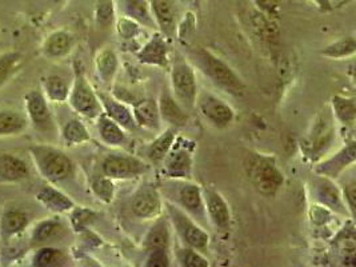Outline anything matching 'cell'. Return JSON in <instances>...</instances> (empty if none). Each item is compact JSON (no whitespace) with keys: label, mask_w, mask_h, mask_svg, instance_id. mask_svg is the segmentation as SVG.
Segmentation results:
<instances>
[{"label":"cell","mask_w":356,"mask_h":267,"mask_svg":"<svg viewBox=\"0 0 356 267\" xmlns=\"http://www.w3.org/2000/svg\"><path fill=\"white\" fill-rule=\"evenodd\" d=\"M68 102L72 110L81 117L97 119L100 114H103V107L97 92L79 68L75 71V79L70 90Z\"/></svg>","instance_id":"cell-7"},{"label":"cell","mask_w":356,"mask_h":267,"mask_svg":"<svg viewBox=\"0 0 356 267\" xmlns=\"http://www.w3.org/2000/svg\"><path fill=\"white\" fill-rule=\"evenodd\" d=\"M119 8L123 17H130L142 27L156 29L148 0H119Z\"/></svg>","instance_id":"cell-24"},{"label":"cell","mask_w":356,"mask_h":267,"mask_svg":"<svg viewBox=\"0 0 356 267\" xmlns=\"http://www.w3.org/2000/svg\"><path fill=\"white\" fill-rule=\"evenodd\" d=\"M116 31L120 38L126 40H134L143 33V27L130 17H122L116 20Z\"/></svg>","instance_id":"cell-43"},{"label":"cell","mask_w":356,"mask_h":267,"mask_svg":"<svg viewBox=\"0 0 356 267\" xmlns=\"http://www.w3.org/2000/svg\"><path fill=\"white\" fill-rule=\"evenodd\" d=\"M195 33H196V17L194 13L187 11L183 19L178 22L175 38L180 42V44L188 47L194 42Z\"/></svg>","instance_id":"cell-38"},{"label":"cell","mask_w":356,"mask_h":267,"mask_svg":"<svg viewBox=\"0 0 356 267\" xmlns=\"http://www.w3.org/2000/svg\"><path fill=\"white\" fill-rule=\"evenodd\" d=\"M341 190V197L343 200L350 211V216L353 219L355 218V200H356V184L354 179L346 182V184L340 188Z\"/></svg>","instance_id":"cell-48"},{"label":"cell","mask_w":356,"mask_h":267,"mask_svg":"<svg viewBox=\"0 0 356 267\" xmlns=\"http://www.w3.org/2000/svg\"><path fill=\"white\" fill-rule=\"evenodd\" d=\"M97 131L102 142L110 147H120L127 140L126 130L104 113L97 117Z\"/></svg>","instance_id":"cell-27"},{"label":"cell","mask_w":356,"mask_h":267,"mask_svg":"<svg viewBox=\"0 0 356 267\" xmlns=\"http://www.w3.org/2000/svg\"><path fill=\"white\" fill-rule=\"evenodd\" d=\"M356 143L355 140H348L343 147L328 158H323L315 166V174L323 175L331 179H338L340 175L348 168L355 165Z\"/></svg>","instance_id":"cell-13"},{"label":"cell","mask_w":356,"mask_h":267,"mask_svg":"<svg viewBox=\"0 0 356 267\" xmlns=\"http://www.w3.org/2000/svg\"><path fill=\"white\" fill-rule=\"evenodd\" d=\"M27 127V120L17 111H0V136H10L23 133Z\"/></svg>","instance_id":"cell-36"},{"label":"cell","mask_w":356,"mask_h":267,"mask_svg":"<svg viewBox=\"0 0 356 267\" xmlns=\"http://www.w3.org/2000/svg\"><path fill=\"white\" fill-rule=\"evenodd\" d=\"M43 88H44L46 98L54 103L67 102L68 95H70V90H71L70 84L67 83L65 78L60 75H56V74H52L47 78H44Z\"/></svg>","instance_id":"cell-32"},{"label":"cell","mask_w":356,"mask_h":267,"mask_svg":"<svg viewBox=\"0 0 356 267\" xmlns=\"http://www.w3.org/2000/svg\"><path fill=\"white\" fill-rule=\"evenodd\" d=\"M170 265H171V258H170V252H168V250L156 249V250L147 251L145 266L168 267Z\"/></svg>","instance_id":"cell-47"},{"label":"cell","mask_w":356,"mask_h":267,"mask_svg":"<svg viewBox=\"0 0 356 267\" xmlns=\"http://www.w3.org/2000/svg\"><path fill=\"white\" fill-rule=\"evenodd\" d=\"M175 258L179 265L183 267H209V259L204 258L200 251L195 250L193 248L183 246L179 248L175 254Z\"/></svg>","instance_id":"cell-41"},{"label":"cell","mask_w":356,"mask_h":267,"mask_svg":"<svg viewBox=\"0 0 356 267\" xmlns=\"http://www.w3.org/2000/svg\"><path fill=\"white\" fill-rule=\"evenodd\" d=\"M65 261L67 258L63 251L52 249V248H44L35 254L33 265L38 267L63 266Z\"/></svg>","instance_id":"cell-39"},{"label":"cell","mask_w":356,"mask_h":267,"mask_svg":"<svg viewBox=\"0 0 356 267\" xmlns=\"http://www.w3.org/2000/svg\"><path fill=\"white\" fill-rule=\"evenodd\" d=\"M65 235V225L60 220H43L33 230V239L38 243L54 242Z\"/></svg>","instance_id":"cell-33"},{"label":"cell","mask_w":356,"mask_h":267,"mask_svg":"<svg viewBox=\"0 0 356 267\" xmlns=\"http://www.w3.org/2000/svg\"><path fill=\"white\" fill-rule=\"evenodd\" d=\"M95 20L97 26L103 30H107L113 26L116 22V10H115L113 0L97 1V8H95Z\"/></svg>","instance_id":"cell-42"},{"label":"cell","mask_w":356,"mask_h":267,"mask_svg":"<svg viewBox=\"0 0 356 267\" xmlns=\"http://www.w3.org/2000/svg\"><path fill=\"white\" fill-rule=\"evenodd\" d=\"M149 4H151L152 17L159 33H162L168 42L174 40L177 35V26H178L175 1L174 0H152Z\"/></svg>","instance_id":"cell-18"},{"label":"cell","mask_w":356,"mask_h":267,"mask_svg":"<svg viewBox=\"0 0 356 267\" xmlns=\"http://www.w3.org/2000/svg\"><path fill=\"white\" fill-rule=\"evenodd\" d=\"M158 106L163 122H165L168 126L180 129L188 123V111L174 98L171 91L163 90L158 99Z\"/></svg>","instance_id":"cell-20"},{"label":"cell","mask_w":356,"mask_h":267,"mask_svg":"<svg viewBox=\"0 0 356 267\" xmlns=\"http://www.w3.org/2000/svg\"><path fill=\"white\" fill-rule=\"evenodd\" d=\"M252 3L255 10L261 14L267 17H275V19H279L280 17L283 0H252Z\"/></svg>","instance_id":"cell-46"},{"label":"cell","mask_w":356,"mask_h":267,"mask_svg":"<svg viewBox=\"0 0 356 267\" xmlns=\"http://www.w3.org/2000/svg\"><path fill=\"white\" fill-rule=\"evenodd\" d=\"M95 219H97V214L90 209L74 207L71 210V223L76 232L86 230Z\"/></svg>","instance_id":"cell-44"},{"label":"cell","mask_w":356,"mask_h":267,"mask_svg":"<svg viewBox=\"0 0 356 267\" xmlns=\"http://www.w3.org/2000/svg\"><path fill=\"white\" fill-rule=\"evenodd\" d=\"M335 119L331 113H321L312 122L309 130L300 142L303 155L309 162L318 163L335 142Z\"/></svg>","instance_id":"cell-3"},{"label":"cell","mask_w":356,"mask_h":267,"mask_svg":"<svg viewBox=\"0 0 356 267\" xmlns=\"http://www.w3.org/2000/svg\"><path fill=\"white\" fill-rule=\"evenodd\" d=\"M177 131L178 129L168 126L165 130H163L159 135L147 145L145 149L146 159L152 165H161L165 155L172 149L175 140H177Z\"/></svg>","instance_id":"cell-23"},{"label":"cell","mask_w":356,"mask_h":267,"mask_svg":"<svg viewBox=\"0 0 356 267\" xmlns=\"http://www.w3.org/2000/svg\"><path fill=\"white\" fill-rule=\"evenodd\" d=\"M75 46V39L71 33L59 30L49 35L43 44V52L51 59H62L67 56Z\"/></svg>","instance_id":"cell-28"},{"label":"cell","mask_w":356,"mask_h":267,"mask_svg":"<svg viewBox=\"0 0 356 267\" xmlns=\"http://www.w3.org/2000/svg\"><path fill=\"white\" fill-rule=\"evenodd\" d=\"M167 218L184 246L203 252L210 245V235L194 218L183 211L175 203L164 200Z\"/></svg>","instance_id":"cell-5"},{"label":"cell","mask_w":356,"mask_h":267,"mask_svg":"<svg viewBox=\"0 0 356 267\" xmlns=\"http://www.w3.org/2000/svg\"><path fill=\"white\" fill-rule=\"evenodd\" d=\"M29 166L13 154L0 155V184H14L29 178Z\"/></svg>","instance_id":"cell-25"},{"label":"cell","mask_w":356,"mask_h":267,"mask_svg":"<svg viewBox=\"0 0 356 267\" xmlns=\"http://www.w3.org/2000/svg\"><path fill=\"white\" fill-rule=\"evenodd\" d=\"M149 166L138 156L111 154L102 162V174L113 181H131L145 175Z\"/></svg>","instance_id":"cell-9"},{"label":"cell","mask_w":356,"mask_h":267,"mask_svg":"<svg viewBox=\"0 0 356 267\" xmlns=\"http://www.w3.org/2000/svg\"><path fill=\"white\" fill-rule=\"evenodd\" d=\"M195 107L215 129H227L235 120V110L222 98L209 91L197 92Z\"/></svg>","instance_id":"cell-10"},{"label":"cell","mask_w":356,"mask_h":267,"mask_svg":"<svg viewBox=\"0 0 356 267\" xmlns=\"http://www.w3.org/2000/svg\"><path fill=\"white\" fill-rule=\"evenodd\" d=\"M26 110L33 126L44 133L54 130V118L49 110L47 98L40 91H30L24 97Z\"/></svg>","instance_id":"cell-17"},{"label":"cell","mask_w":356,"mask_h":267,"mask_svg":"<svg viewBox=\"0 0 356 267\" xmlns=\"http://www.w3.org/2000/svg\"><path fill=\"white\" fill-rule=\"evenodd\" d=\"M322 13H331L334 10V4L331 0H311Z\"/></svg>","instance_id":"cell-49"},{"label":"cell","mask_w":356,"mask_h":267,"mask_svg":"<svg viewBox=\"0 0 356 267\" xmlns=\"http://www.w3.org/2000/svg\"><path fill=\"white\" fill-rule=\"evenodd\" d=\"M119 58L116 52L104 47L99 51L95 56V70H97V78L104 86H111L115 81V76L119 71Z\"/></svg>","instance_id":"cell-26"},{"label":"cell","mask_w":356,"mask_h":267,"mask_svg":"<svg viewBox=\"0 0 356 267\" xmlns=\"http://www.w3.org/2000/svg\"><path fill=\"white\" fill-rule=\"evenodd\" d=\"M164 194L167 200L175 203L197 223L207 222L203 188L200 184H195L194 181L171 179L165 184Z\"/></svg>","instance_id":"cell-4"},{"label":"cell","mask_w":356,"mask_h":267,"mask_svg":"<svg viewBox=\"0 0 356 267\" xmlns=\"http://www.w3.org/2000/svg\"><path fill=\"white\" fill-rule=\"evenodd\" d=\"M356 52V40L354 36H346L340 38L338 40L330 43L321 51V55L332 59V60H341L347 58H353Z\"/></svg>","instance_id":"cell-31"},{"label":"cell","mask_w":356,"mask_h":267,"mask_svg":"<svg viewBox=\"0 0 356 267\" xmlns=\"http://www.w3.org/2000/svg\"><path fill=\"white\" fill-rule=\"evenodd\" d=\"M195 62L216 88L234 97L243 95L245 84L242 78L232 70V67L228 66L223 59L209 49L200 47L196 51Z\"/></svg>","instance_id":"cell-1"},{"label":"cell","mask_w":356,"mask_h":267,"mask_svg":"<svg viewBox=\"0 0 356 267\" xmlns=\"http://www.w3.org/2000/svg\"><path fill=\"white\" fill-rule=\"evenodd\" d=\"M170 83L174 98L187 111L194 110L199 92L194 67L187 62L175 63L170 71Z\"/></svg>","instance_id":"cell-8"},{"label":"cell","mask_w":356,"mask_h":267,"mask_svg":"<svg viewBox=\"0 0 356 267\" xmlns=\"http://www.w3.org/2000/svg\"><path fill=\"white\" fill-rule=\"evenodd\" d=\"M62 136H63V140L67 146H79V145L90 142V139H91L87 127L79 119L68 120L63 127Z\"/></svg>","instance_id":"cell-35"},{"label":"cell","mask_w":356,"mask_h":267,"mask_svg":"<svg viewBox=\"0 0 356 267\" xmlns=\"http://www.w3.org/2000/svg\"><path fill=\"white\" fill-rule=\"evenodd\" d=\"M248 178L261 195L273 198L284 184V174L271 155L254 154L245 165Z\"/></svg>","instance_id":"cell-2"},{"label":"cell","mask_w":356,"mask_h":267,"mask_svg":"<svg viewBox=\"0 0 356 267\" xmlns=\"http://www.w3.org/2000/svg\"><path fill=\"white\" fill-rule=\"evenodd\" d=\"M279 19L267 17L255 10L251 17V26L264 39H276L279 36Z\"/></svg>","instance_id":"cell-37"},{"label":"cell","mask_w":356,"mask_h":267,"mask_svg":"<svg viewBox=\"0 0 356 267\" xmlns=\"http://www.w3.org/2000/svg\"><path fill=\"white\" fill-rule=\"evenodd\" d=\"M183 1H191V0H183Z\"/></svg>","instance_id":"cell-51"},{"label":"cell","mask_w":356,"mask_h":267,"mask_svg":"<svg viewBox=\"0 0 356 267\" xmlns=\"http://www.w3.org/2000/svg\"><path fill=\"white\" fill-rule=\"evenodd\" d=\"M312 195L318 204L328 209L331 213L353 219L341 197V190L334 179L316 174V178L312 181Z\"/></svg>","instance_id":"cell-11"},{"label":"cell","mask_w":356,"mask_h":267,"mask_svg":"<svg viewBox=\"0 0 356 267\" xmlns=\"http://www.w3.org/2000/svg\"><path fill=\"white\" fill-rule=\"evenodd\" d=\"M164 209L162 194L152 186L140 187L131 202L132 214L142 220H154L161 217Z\"/></svg>","instance_id":"cell-14"},{"label":"cell","mask_w":356,"mask_h":267,"mask_svg":"<svg viewBox=\"0 0 356 267\" xmlns=\"http://www.w3.org/2000/svg\"><path fill=\"white\" fill-rule=\"evenodd\" d=\"M331 111L332 117L340 124L346 127H354L356 122V103L354 98L334 95L331 98Z\"/></svg>","instance_id":"cell-30"},{"label":"cell","mask_w":356,"mask_h":267,"mask_svg":"<svg viewBox=\"0 0 356 267\" xmlns=\"http://www.w3.org/2000/svg\"><path fill=\"white\" fill-rule=\"evenodd\" d=\"M40 175L52 184H59L72 177L74 163L63 151L51 146H33L30 149Z\"/></svg>","instance_id":"cell-6"},{"label":"cell","mask_w":356,"mask_h":267,"mask_svg":"<svg viewBox=\"0 0 356 267\" xmlns=\"http://www.w3.org/2000/svg\"><path fill=\"white\" fill-rule=\"evenodd\" d=\"M203 197L207 220L222 232L229 230L232 216L225 197L213 188H203Z\"/></svg>","instance_id":"cell-16"},{"label":"cell","mask_w":356,"mask_h":267,"mask_svg":"<svg viewBox=\"0 0 356 267\" xmlns=\"http://www.w3.org/2000/svg\"><path fill=\"white\" fill-rule=\"evenodd\" d=\"M36 200H39L44 207H47L49 211L58 213V214L68 213L75 207L74 200L51 186H46L44 188H42L36 194Z\"/></svg>","instance_id":"cell-29"},{"label":"cell","mask_w":356,"mask_h":267,"mask_svg":"<svg viewBox=\"0 0 356 267\" xmlns=\"http://www.w3.org/2000/svg\"><path fill=\"white\" fill-rule=\"evenodd\" d=\"M102 107H103V113L107 117L111 118L118 124H120L124 130H134L136 129L135 120L132 117V108L130 106H127L124 102L120 99H116L113 95L108 94H103L99 92L97 94Z\"/></svg>","instance_id":"cell-21"},{"label":"cell","mask_w":356,"mask_h":267,"mask_svg":"<svg viewBox=\"0 0 356 267\" xmlns=\"http://www.w3.org/2000/svg\"><path fill=\"white\" fill-rule=\"evenodd\" d=\"M177 142V140H175ZM163 171L170 179H194V155L186 146H172V149L163 159Z\"/></svg>","instance_id":"cell-12"},{"label":"cell","mask_w":356,"mask_h":267,"mask_svg":"<svg viewBox=\"0 0 356 267\" xmlns=\"http://www.w3.org/2000/svg\"><path fill=\"white\" fill-rule=\"evenodd\" d=\"M131 108L136 127L154 133H161L163 120L159 113L158 100L149 98L136 100Z\"/></svg>","instance_id":"cell-19"},{"label":"cell","mask_w":356,"mask_h":267,"mask_svg":"<svg viewBox=\"0 0 356 267\" xmlns=\"http://www.w3.org/2000/svg\"><path fill=\"white\" fill-rule=\"evenodd\" d=\"M51 3H54V4H62L65 0H49Z\"/></svg>","instance_id":"cell-50"},{"label":"cell","mask_w":356,"mask_h":267,"mask_svg":"<svg viewBox=\"0 0 356 267\" xmlns=\"http://www.w3.org/2000/svg\"><path fill=\"white\" fill-rule=\"evenodd\" d=\"M162 33H155L146 43L136 51V59L146 66L168 68L170 67V46Z\"/></svg>","instance_id":"cell-15"},{"label":"cell","mask_w":356,"mask_h":267,"mask_svg":"<svg viewBox=\"0 0 356 267\" xmlns=\"http://www.w3.org/2000/svg\"><path fill=\"white\" fill-rule=\"evenodd\" d=\"M91 190L97 200L103 203H111L115 198V184L113 179L106 175H97L91 182Z\"/></svg>","instance_id":"cell-40"},{"label":"cell","mask_w":356,"mask_h":267,"mask_svg":"<svg viewBox=\"0 0 356 267\" xmlns=\"http://www.w3.org/2000/svg\"><path fill=\"white\" fill-rule=\"evenodd\" d=\"M20 58L22 56L17 52H7L0 55V86L15 71Z\"/></svg>","instance_id":"cell-45"},{"label":"cell","mask_w":356,"mask_h":267,"mask_svg":"<svg viewBox=\"0 0 356 267\" xmlns=\"http://www.w3.org/2000/svg\"><path fill=\"white\" fill-rule=\"evenodd\" d=\"M171 246V223L168 218L161 216L154 219V225L147 232L143 239V249L146 251L162 250L170 251Z\"/></svg>","instance_id":"cell-22"},{"label":"cell","mask_w":356,"mask_h":267,"mask_svg":"<svg viewBox=\"0 0 356 267\" xmlns=\"http://www.w3.org/2000/svg\"><path fill=\"white\" fill-rule=\"evenodd\" d=\"M29 225V218L26 213L19 210H8L0 219V234L6 238L22 233Z\"/></svg>","instance_id":"cell-34"}]
</instances>
